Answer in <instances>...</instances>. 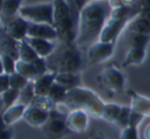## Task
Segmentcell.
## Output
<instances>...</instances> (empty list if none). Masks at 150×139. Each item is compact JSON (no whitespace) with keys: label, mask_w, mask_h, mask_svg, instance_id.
<instances>
[{"label":"cell","mask_w":150,"mask_h":139,"mask_svg":"<svg viewBox=\"0 0 150 139\" xmlns=\"http://www.w3.org/2000/svg\"><path fill=\"white\" fill-rule=\"evenodd\" d=\"M111 11V6L107 0H93L82 7L75 41L79 48H86L99 36Z\"/></svg>","instance_id":"obj_1"},{"label":"cell","mask_w":150,"mask_h":139,"mask_svg":"<svg viewBox=\"0 0 150 139\" xmlns=\"http://www.w3.org/2000/svg\"><path fill=\"white\" fill-rule=\"evenodd\" d=\"M122 138H137V130L134 127H127L125 129Z\"/></svg>","instance_id":"obj_29"},{"label":"cell","mask_w":150,"mask_h":139,"mask_svg":"<svg viewBox=\"0 0 150 139\" xmlns=\"http://www.w3.org/2000/svg\"><path fill=\"white\" fill-rule=\"evenodd\" d=\"M65 115L57 111L51 110L48 119L45 123V129L49 135H62L67 130Z\"/></svg>","instance_id":"obj_6"},{"label":"cell","mask_w":150,"mask_h":139,"mask_svg":"<svg viewBox=\"0 0 150 139\" xmlns=\"http://www.w3.org/2000/svg\"><path fill=\"white\" fill-rule=\"evenodd\" d=\"M54 27L61 42L75 43L80 10L74 0H54Z\"/></svg>","instance_id":"obj_2"},{"label":"cell","mask_w":150,"mask_h":139,"mask_svg":"<svg viewBox=\"0 0 150 139\" xmlns=\"http://www.w3.org/2000/svg\"><path fill=\"white\" fill-rule=\"evenodd\" d=\"M35 96V89H34V83L29 80V83L20 90L18 100L23 105L26 106L32 102Z\"/></svg>","instance_id":"obj_21"},{"label":"cell","mask_w":150,"mask_h":139,"mask_svg":"<svg viewBox=\"0 0 150 139\" xmlns=\"http://www.w3.org/2000/svg\"><path fill=\"white\" fill-rule=\"evenodd\" d=\"M55 81L67 89H72L76 88L80 83V77L78 73H57L55 78Z\"/></svg>","instance_id":"obj_15"},{"label":"cell","mask_w":150,"mask_h":139,"mask_svg":"<svg viewBox=\"0 0 150 139\" xmlns=\"http://www.w3.org/2000/svg\"><path fill=\"white\" fill-rule=\"evenodd\" d=\"M131 112L132 110L130 108H127V107H122L118 118L115 121L117 124H118L120 127H122V128H126L128 127V122Z\"/></svg>","instance_id":"obj_27"},{"label":"cell","mask_w":150,"mask_h":139,"mask_svg":"<svg viewBox=\"0 0 150 139\" xmlns=\"http://www.w3.org/2000/svg\"><path fill=\"white\" fill-rule=\"evenodd\" d=\"M145 57V49L138 48H132L128 53L125 61L122 64L124 67L129 66L132 64H139L142 62Z\"/></svg>","instance_id":"obj_20"},{"label":"cell","mask_w":150,"mask_h":139,"mask_svg":"<svg viewBox=\"0 0 150 139\" xmlns=\"http://www.w3.org/2000/svg\"><path fill=\"white\" fill-rule=\"evenodd\" d=\"M22 0H2L1 15L5 18L13 17L20 10Z\"/></svg>","instance_id":"obj_17"},{"label":"cell","mask_w":150,"mask_h":139,"mask_svg":"<svg viewBox=\"0 0 150 139\" xmlns=\"http://www.w3.org/2000/svg\"><path fill=\"white\" fill-rule=\"evenodd\" d=\"M129 18H114L110 20L101 33V41L105 42H112L113 40L118 36L122 29L125 27L127 22L130 20Z\"/></svg>","instance_id":"obj_8"},{"label":"cell","mask_w":150,"mask_h":139,"mask_svg":"<svg viewBox=\"0 0 150 139\" xmlns=\"http://www.w3.org/2000/svg\"><path fill=\"white\" fill-rule=\"evenodd\" d=\"M129 32L150 35V22L138 16L129 26Z\"/></svg>","instance_id":"obj_19"},{"label":"cell","mask_w":150,"mask_h":139,"mask_svg":"<svg viewBox=\"0 0 150 139\" xmlns=\"http://www.w3.org/2000/svg\"><path fill=\"white\" fill-rule=\"evenodd\" d=\"M29 21L20 16L12 20L6 27V32L16 40H22L26 36Z\"/></svg>","instance_id":"obj_11"},{"label":"cell","mask_w":150,"mask_h":139,"mask_svg":"<svg viewBox=\"0 0 150 139\" xmlns=\"http://www.w3.org/2000/svg\"><path fill=\"white\" fill-rule=\"evenodd\" d=\"M19 15L32 23L54 25V4L42 3L21 7Z\"/></svg>","instance_id":"obj_4"},{"label":"cell","mask_w":150,"mask_h":139,"mask_svg":"<svg viewBox=\"0 0 150 139\" xmlns=\"http://www.w3.org/2000/svg\"><path fill=\"white\" fill-rule=\"evenodd\" d=\"M24 40L41 57L48 56L56 48L54 43L50 42L48 40L28 36L25 37Z\"/></svg>","instance_id":"obj_12"},{"label":"cell","mask_w":150,"mask_h":139,"mask_svg":"<svg viewBox=\"0 0 150 139\" xmlns=\"http://www.w3.org/2000/svg\"><path fill=\"white\" fill-rule=\"evenodd\" d=\"M45 61L48 70L57 73H78L83 63L80 48L75 43L64 42L46 56Z\"/></svg>","instance_id":"obj_3"},{"label":"cell","mask_w":150,"mask_h":139,"mask_svg":"<svg viewBox=\"0 0 150 139\" xmlns=\"http://www.w3.org/2000/svg\"><path fill=\"white\" fill-rule=\"evenodd\" d=\"M146 138H150V125L146 128Z\"/></svg>","instance_id":"obj_32"},{"label":"cell","mask_w":150,"mask_h":139,"mask_svg":"<svg viewBox=\"0 0 150 139\" xmlns=\"http://www.w3.org/2000/svg\"><path fill=\"white\" fill-rule=\"evenodd\" d=\"M29 80L19 74L18 73H14L10 75V87L13 89L21 90L23 89Z\"/></svg>","instance_id":"obj_25"},{"label":"cell","mask_w":150,"mask_h":139,"mask_svg":"<svg viewBox=\"0 0 150 139\" xmlns=\"http://www.w3.org/2000/svg\"><path fill=\"white\" fill-rule=\"evenodd\" d=\"M122 107L120 105H114V104H108L104 105L102 115L105 117V119L109 120L111 121H114L118 118V116L121 111Z\"/></svg>","instance_id":"obj_24"},{"label":"cell","mask_w":150,"mask_h":139,"mask_svg":"<svg viewBox=\"0 0 150 139\" xmlns=\"http://www.w3.org/2000/svg\"><path fill=\"white\" fill-rule=\"evenodd\" d=\"M98 79L103 88L111 95L120 94L124 90V77L120 70L114 67H108Z\"/></svg>","instance_id":"obj_5"},{"label":"cell","mask_w":150,"mask_h":139,"mask_svg":"<svg viewBox=\"0 0 150 139\" xmlns=\"http://www.w3.org/2000/svg\"><path fill=\"white\" fill-rule=\"evenodd\" d=\"M10 88V75L1 73V93Z\"/></svg>","instance_id":"obj_28"},{"label":"cell","mask_w":150,"mask_h":139,"mask_svg":"<svg viewBox=\"0 0 150 139\" xmlns=\"http://www.w3.org/2000/svg\"><path fill=\"white\" fill-rule=\"evenodd\" d=\"M114 46L112 42H98L89 50L88 58L92 62H100L112 55Z\"/></svg>","instance_id":"obj_9"},{"label":"cell","mask_w":150,"mask_h":139,"mask_svg":"<svg viewBox=\"0 0 150 139\" xmlns=\"http://www.w3.org/2000/svg\"><path fill=\"white\" fill-rule=\"evenodd\" d=\"M1 94V106L4 108H7L13 105V102L18 99L20 95V90L9 88Z\"/></svg>","instance_id":"obj_22"},{"label":"cell","mask_w":150,"mask_h":139,"mask_svg":"<svg viewBox=\"0 0 150 139\" xmlns=\"http://www.w3.org/2000/svg\"><path fill=\"white\" fill-rule=\"evenodd\" d=\"M26 36L42 38L45 40H55L59 38L58 33L54 26L48 23H38L29 21Z\"/></svg>","instance_id":"obj_7"},{"label":"cell","mask_w":150,"mask_h":139,"mask_svg":"<svg viewBox=\"0 0 150 139\" xmlns=\"http://www.w3.org/2000/svg\"><path fill=\"white\" fill-rule=\"evenodd\" d=\"M18 51L19 59L26 62H33L40 57L24 39L18 41Z\"/></svg>","instance_id":"obj_16"},{"label":"cell","mask_w":150,"mask_h":139,"mask_svg":"<svg viewBox=\"0 0 150 139\" xmlns=\"http://www.w3.org/2000/svg\"><path fill=\"white\" fill-rule=\"evenodd\" d=\"M1 67L2 70H4V73H7L8 75H11L13 73H16V64H15V60L10 56L7 54H1Z\"/></svg>","instance_id":"obj_26"},{"label":"cell","mask_w":150,"mask_h":139,"mask_svg":"<svg viewBox=\"0 0 150 139\" xmlns=\"http://www.w3.org/2000/svg\"><path fill=\"white\" fill-rule=\"evenodd\" d=\"M67 89L65 87L54 81L51 86L48 97L54 103L63 102L65 99L66 95H67Z\"/></svg>","instance_id":"obj_18"},{"label":"cell","mask_w":150,"mask_h":139,"mask_svg":"<svg viewBox=\"0 0 150 139\" xmlns=\"http://www.w3.org/2000/svg\"><path fill=\"white\" fill-rule=\"evenodd\" d=\"M130 44L132 48H138L145 49L150 39V35H143V34L130 32Z\"/></svg>","instance_id":"obj_23"},{"label":"cell","mask_w":150,"mask_h":139,"mask_svg":"<svg viewBox=\"0 0 150 139\" xmlns=\"http://www.w3.org/2000/svg\"><path fill=\"white\" fill-rule=\"evenodd\" d=\"M138 16L142 18L147 20L150 22V7L148 8H142Z\"/></svg>","instance_id":"obj_30"},{"label":"cell","mask_w":150,"mask_h":139,"mask_svg":"<svg viewBox=\"0 0 150 139\" xmlns=\"http://www.w3.org/2000/svg\"><path fill=\"white\" fill-rule=\"evenodd\" d=\"M1 53L11 56L15 61L19 60L18 40L12 37L6 31L1 30Z\"/></svg>","instance_id":"obj_10"},{"label":"cell","mask_w":150,"mask_h":139,"mask_svg":"<svg viewBox=\"0 0 150 139\" xmlns=\"http://www.w3.org/2000/svg\"><path fill=\"white\" fill-rule=\"evenodd\" d=\"M16 70L17 73L23 75L29 80L37 79L40 77L35 65L32 62H26L23 60H18L16 64Z\"/></svg>","instance_id":"obj_14"},{"label":"cell","mask_w":150,"mask_h":139,"mask_svg":"<svg viewBox=\"0 0 150 139\" xmlns=\"http://www.w3.org/2000/svg\"><path fill=\"white\" fill-rule=\"evenodd\" d=\"M138 2L140 4L142 8L150 7V0H138Z\"/></svg>","instance_id":"obj_31"},{"label":"cell","mask_w":150,"mask_h":139,"mask_svg":"<svg viewBox=\"0 0 150 139\" xmlns=\"http://www.w3.org/2000/svg\"><path fill=\"white\" fill-rule=\"evenodd\" d=\"M57 73H45L38 78L34 83V89L35 95L38 96H48L51 86L55 81Z\"/></svg>","instance_id":"obj_13"}]
</instances>
